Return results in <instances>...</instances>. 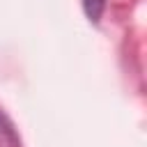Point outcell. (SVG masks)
Listing matches in <instances>:
<instances>
[{"label":"cell","mask_w":147,"mask_h":147,"mask_svg":"<svg viewBox=\"0 0 147 147\" xmlns=\"http://www.w3.org/2000/svg\"><path fill=\"white\" fill-rule=\"evenodd\" d=\"M83 7H85V14L90 21H99L101 14H103V7H106V0H83Z\"/></svg>","instance_id":"cell-1"}]
</instances>
